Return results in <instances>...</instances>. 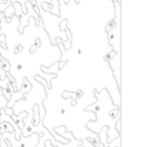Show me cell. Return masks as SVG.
<instances>
[{
	"mask_svg": "<svg viewBox=\"0 0 142 147\" xmlns=\"http://www.w3.org/2000/svg\"><path fill=\"white\" fill-rule=\"evenodd\" d=\"M23 69V65H17V70H18V71H21V70H22Z\"/></svg>",
	"mask_w": 142,
	"mask_h": 147,
	"instance_id": "3957f363",
	"label": "cell"
},
{
	"mask_svg": "<svg viewBox=\"0 0 142 147\" xmlns=\"http://www.w3.org/2000/svg\"><path fill=\"white\" fill-rule=\"evenodd\" d=\"M81 52H83L81 49H78V51H76V54H81Z\"/></svg>",
	"mask_w": 142,
	"mask_h": 147,
	"instance_id": "277c9868",
	"label": "cell"
},
{
	"mask_svg": "<svg viewBox=\"0 0 142 147\" xmlns=\"http://www.w3.org/2000/svg\"><path fill=\"white\" fill-rule=\"evenodd\" d=\"M16 53H21V52H22V45H21V44H18V45H16Z\"/></svg>",
	"mask_w": 142,
	"mask_h": 147,
	"instance_id": "7a4b0ae2",
	"label": "cell"
},
{
	"mask_svg": "<svg viewBox=\"0 0 142 147\" xmlns=\"http://www.w3.org/2000/svg\"><path fill=\"white\" fill-rule=\"evenodd\" d=\"M115 56V52H107V53L106 54H105V59H106V61H111V59H112V57H114Z\"/></svg>",
	"mask_w": 142,
	"mask_h": 147,
	"instance_id": "6da1fadb",
	"label": "cell"
}]
</instances>
